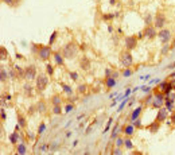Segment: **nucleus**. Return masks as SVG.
Returning a JSON list of instances; mask_svg holds the SVG:
<instances>
[{"mask_svg":"<svg viewBox=\"0 0 175 155\" xmlns=\"http://www.w3.org/2000/svg\"><path fill=\"white\" fill-rule=\"evenodd\" d=\"M62 55L65 59H74L78 54V47L74 42H69L67 45H65L63 49H62Z\"/></svg>","mask_w":175,"mask_h":155,"instance_id":"obj_1","label":"nucleus"},{"mask_svg":"<svg viewBox=\"0 0 175 155\" xmlns=\"http://www.w3.org/2000/svg\"><path fill=\"white\" fill-rule=\"evenodd\" d=\"M119 62H120V65H121L124 69L131 67L132 64H133V57H132L131 51H129V50H124V51H121L120 55H119Z\"/></svg>","mask_w":175,"mask_h":155,"instance_id":"obj_2","label":"nucleus"},{"mask_svg":"<svg viewBox=\"0 0 175 155\" xmlns=\"http://www.w3.org/2000/svg\"><path fill=\"white\" fill-rule=\"evenodd\" d=\"M35 81H36V85H35V86H36V91H39V92H43L44 89L47 88V85H49V78H47V76L43 73L38 74L36 78H35Z\"/></svg>","mask_w":175,"mask_h":155,"instance_id":"obj_3","label":"nucleus"},{"mask_svg":"<svg viewBox=\"0 0 175 155\" xmlns=\"http://www.w3.org/2000/svg\"><path fill=\"white\" fill-rule=\"evenodd\" d=\"M167 23V18H166V15H163L162 12H159V14L155 15V18H154V26L155 28H163L164 26H166Z\"/></svg>","mask_w":175,"mask_h":155,"instance_id":"obj_4","label":"nucleus"},{"mask_svg":"<svg viewBox=\"0 0 175 155\" xmlns=\"http://www.w3.org/2000/svg\"><path fill=\"white\" fill-rule=\"evenodd\" d=\"M51 55V47L50 46H39V50H38V57L39 59L42 61H47Z\"/></svg>","mask_w":175,"mask_h":155,"instance_id":"obj_5","label":"nucleus"},{"mask_svg":"<svg viewBox=\"0 0 175 155\" xmlns=\"http://www.w3.org/2000/svg\"><path fill=\"white\" fill-rule=\"evenodd\" d=\"M164 99H166V94H164L163 92H162V93H155L151 105L154 107V108H160V107L163 105V102H164Z\"/></svg>","mask_w":175,"mask_h":155,"instance_id":"obj_6","label":"nucleus"},{"mask_svg":"<svg viewBox=\"0 0 175 155\" xmlns=\"http://www.w3.org/2000/svg\"><path fill=\"white\" fill-rule=\"evenodd\" d=\"M24 77L28 81L36 78V67H35V65H28L27 67H24Z\"/></svg>","mask_w":175,"mask_h":155,"instance_id":"obj_7","label":"nucleus"},{"mask_svg":"<svg viewBox=\"0 0 175 155\" xmlns=\"http://www.w3.org/2000/svg\"><path fill=\"white\" fill-rule=\"evenodd\" d=\"M124 45H125V49L127 50L132 51V50L137 46V38H136V36H133V35L127 36V38L124 39Z\"/></svg>","mask_w":175,"mask_h":155,"instance_id":"obj_8","label":"nucleus"},{"mask_svg":"<svg viewBox=\"0 0 175 155\" xmlns=\"http://www.w3.org/2000/svg\"><path fill=\"white\" fill-rule=\"evenodd\" d=\"M158 36H159V39L162 41V43L166 45L170 41H171V31L170 30H160V32H158Z\"/></svg>","mask_w":175,"mask_h":155,"instance_id":"obj_9","label":"nucleus"},{"mask_svg":"<svg viewBox=\"0 0 175 155\" xmlns=\"http://www.w3.org/2000/svg\"><path fill=\"white\" fill-rule=\"evenodd\" d=\"M143 36L144 38H148V39H154L156 36V28H155V26H151V24L147 26L143 30Z\"/></svg>","mask_w":175,"mask_h":155,"instance_id":"obj_10","label":"nucleus"},{"mask_svg":"<svg viewBox=\"0 0 175 155\" xmlns=\"http://www.w3.org/2000/svg\"><path fill=\"white\" fill-rule=\"evenodd\" d=\"M168 113H170L168 109L160 107V108H159V111H158V115H156V120L159 121V123H162V121H166V119H168Z\"/></svg>","mask_w":175,"mask_h":155,"instance_id":"obj_11","label":"nucleus"},{"mask_svg":"<svg viewBox=\"0 0 175 155\" xmlns=\"http://www.w3.org/2000/svg\"><path fill=\"white\" fill-rule=\"evenodd\" d=\"M160 89H162V92H163L164 94H168L170 92L174 89V85H171L170 82H162L160 84Z\"/></svg>","mask_w":175,"mask_h":155,"instance_id":"obj_12","label":"nucleus"},{"mask_svg":"<svg viewBox=\"0 0 175 155\" xmlns=\"http://www.w3.org/2000/svg\"><path fill=\"white\" fill-rule=\"evenodd\" d=\"M79 65H81V69L89 70V69H90V59H88L86 57H84V58H81V61H79Z\"/></svg>","mask_w":175,"mask_h":155,"instance_id":"obj_13","label":"nucleus"},{"mask_svg":"<svg viewBox=\"0 0 175 155\" xmlns=\"http://www.w3.org/2000/svg\"><path fill=\"white\" fill-rule=\"evenodd\" d=\"M63 55H62L61 51H57V53H54V61H55L57 65H59V66H62L63 65Z\"/></svg>","mask_w":175,"mask_h":155,"instance_id":"obj_14","label":"nucleus"},{"mask_svg":"<svg viewBox=\"0 0 175 155\" xmlns=\"http://www.w3.org/2000/svg\"><path fill=\"white\" fill-rule=\"evenodd\" d=\"M26 152H27V147H26V143H24V142H22V143H19L16 146V154L24 155Z\"/></svg>","mask_w":175,"mask_h":155,"instance_id":"obj_15","label":"nucleus"},{"mask_svg":"<svg viewBox=\"0 0 175 155\" xmlns=\"http://www.w3.org/2000/svg\"><path fill=\"white\" fill-rule=\"evenodd\" d=\"M124 134L127 135V136H132L133 135V132H135V127H133V124H129V126H127V127H124V128L121 129Z\"/></svg>","mask_w":175,"mask_h":155,"instance_id":"obj_16","label":"nucleus"},{"mask_svg":"<svg viewBox=\"0 0 175 155\" xmlns=\"http://www.w3.org/2000/svg\"><path fill=\"white\" fill-rule=\"evenodd\" d=\"M36 108H38V112L39 113H44L47 109V105H46V102L43 101V100H41V101L36 102Z\"/></svg>","mask_w":175,"mask_h":155,"instance_id":"obj_17","label":"nucleus"},{"mask_svg":"<svg viewBox=\"0 0 175 155\" xmlns=\"http://www.w3.org/2000/svg\"><path fill=\"white\" fill-rule=\"evenodd\" d=\"M114 85H116V78H113V77H106L105 78V86L106 88H113Z\"/></svg>","mask_w":175,"mask_h":155,"instance_id":"obj_18","label":"nucleus"},{"mask_svg":"<svg viewBox=\"0 0 175 155\" xmlns=\"http://www.w3.org/2000/svg\"><path fill=\"white\" fill-rule=\"evenodd\" d=\"M141 111H143V107L140 105V107H137L136 109H135L133 112H132V115H131V121L132 120H136L137 117L140 116V113H141Z\"/></svg>","mask_w":175,"mask_h":155,"instance_id":"obj_19","label":"nucleus"},{"mask_svg":"<svg viewBox=\"0 0 175 155\" xmlns=\"http://www.w3.org/2000/svg\"><path fill=\"white\" fill-rule=\"evenodd\" d=\"M18 124L22 127V128H26L27 127V121H26V117L24 116H22L20 113L18 115Z\"/></svg>","mask_w":175,"mask_h":155,"instance_id":"obj_20","label":"nucleus"},{"mask_svg":"<svg viewBox=\"0 0 175 155\" xmlns=\"http://www.w3.org/2000/svg\"><path fill=\"white\" fill-rule=\"evenodd\" d=\"M23 91H24V93H26L27 97H31L32 96V86L30 84H24L23 85Z\"/></svg>","mask_w":175,"mask_h":155,"instance_id":"obj_21","label":"nucleus"},{"mask_svg":"<svg viewBox=\"0 0 175 155\" xmlns=\"http://www.w3.org/2000/svg\"><path fill=\"white\" fill-rule=\"evenodd\" d=\"M9 142H11L12 144H15V143H18V140H19V135H18V131H15V132H12L11 135H9Z\"/></svg>","mask_w":175,"mask_h":155,"instance_id":"obj_22","label":"nucleus"},{"mask_svg":"<svg viewBox=\"0 0 175 155\" xmlns=\"http://www.w3.org/2000/svg\"><path fill=\"white\" fill-rule=\"evenodd\" d=\"M159 126H160V123H159V121H154V123L151 124V126H148V129L151 132H158V129H159Z\"/></svg>","mask_w":175,"mask_h":155,"instance_id":"obj_23","label":"nucleus"},{"mask_svg":"<svg viewBox=\"0 0 175 155\" xmlns=\"http://www.w3.org/2000/svg\"><path fill=\"white\" fill-rule=\"evenodd\" d=\"M61 86H62V89L65 91V93H66V94H69V96L73 94V89H71V86H69L67 84H61Z\"/></svg>","mask_w":175,"mask_h":155,"instance_id":"obj_24","label":"nucleus"},{"mask_svg":"<svg viewBox=\"0 0 175 155\" xmlns=\"http://www.w3.org/2000/svg\"><path fill=\"white\" fill-rule=\"evenodd\" d=\"M51 102H52V105H61L62 104V99L59 96H52V99H51Z\"/></svg>","mask_w":175,"mask_h":155,"instance_id":"obj_25","label":"nucleus"},{"mask_svg":"<svg viewBox=\"0 0 175 155\" xmlns=\"http://www.w3.org/2000/svg\"><path fill=\"white\" fill-rule=\"evenodd\" d=\"M7 58H8V55H7V50L1 46L0 47V59H1V61H6Z\"/></svg>","mask_w":175,"mask_h":155,"instance_id":"obj_26","label":"nucleus"},{"mask_svg":"<svg viewBox=\"0 0 175 155\" xmlns=\"http://www.w3.org/2000/svg\"><path fill=\"white\" fill-rule=\"evenodd\" d=\"M119 132H120L119 124H116V126H114V128H113V132H112V135H111V140H114V139H116L117 135H119Z\"/></svg>","mask_w":175,"mask_h":155,"instance_id":"obj_27","label":"nucleus"},{"mask_svg":"<svg viewBox=\"0 0 175 155\" xmlns=\"http://www.w3.org/2000/svg\"><path fill=\"white\" fill-rule=\"evenodd\" d=\"M7 78H8V73H7L3 67H1V70H0V80H1V82H4Z\"/></svg>","mask_w":175,"mask_h":155,"instance_id":"obj_28","label":"nucleus"},{"mask_svg":"<svg viewBox=\"0 0 175 155\" xmlns=\"http://www.w3.org/2000/svg\"><path fill=\"white\" fill-rule=\"evenodd\" d=\"M52 113L54 115H61L62 113V107L61 105H54V108H52Z\"/></svg>","mask_w":175,"mask_h":155,"instance_id":"obj_29","label":"nucleus"},{"mask_svg":"<svg viewBox=\"0 0 175 155\" xmlns=\"http://www.w3.org/2000/svg\"><path fill=\"white\" fill-rule=\"evenodd\" d=\"M124 146L127 147L128 150H131V148H133V144H132V142H131V139H124Z\"/></svg>","mask_w":175,"mask_h":155,"instance_id":"obj_30","label":"nucleus"},{"mask_svg":"<svg viewBox=\"0 0 175 155\" xmlns=\"http://www.w3.org/2000/svg\"><path fill=\"white\" fill-rule=\"evenodd\" d=\"M131 74H132V69H131V67H127L125 70H122L121 76H122V77H125V78H127V77H129Z\"/></svg>","mask_w":175,"mask_h":155,"instance_id":"obj_31","label":"nucleus"},{"mask_svg":"<svg viewBox=\"0 0 175 155\" xmlns=\"http://www.w3.org/2000/svg\"><path fill=\"white\" fill-rule=\"evenodd\" d=\"M57 35H58V31H54V32H52V35L50 36V41H49V46H51V45L54 43V41H55Z\"/></svg>","mask_w":175,"mask_h":155,"instance_id":"obj_32","label":"nucleus"},{"mask_svg":"<svg viewBox=\"0 0 175 155\" xmlns=\"http://www.w3.org/2000/svg\"><path fill=\"white\" fill-rule=\"evenodd\" d=\"M46 70H47V73H49V76H52V74H54V69H52V66L50 64L46 65Z\"/></svg>","mask_w":175,"mask_h":155,"instance_id":"obj_33","label":"nucleus"},{"mask_svg":"<svg viewBox=\"0 0 175 155\" xmlns=\"http://www.w3.org/2000/svg\"><path fill=\"white\" fill-rule=\"evenodd\" d=\"M44 129H46V124L41 123V126H39V128H38V135H42L44 132Z\"/></svg>","mask_w":175,"mask_h":155,"instance_id":"obj_34","label":"nucleus"},{"mask_svg":"<svg viewBox=\"0 0 175 155\" xmlns=\"http://www.w3.org/2000/svg\"><path fill=\"white\" fill-rule=\"evenodd\" d=\"M69 76H70V78L73 80V81H77V80H78V73H76V72H70Z\"/></svg>","mask_w":175,"mask_h":155,"instance_id":"obj_35","label":"nucleus"},{"mask_svg":"<svg viewBox=\"0 0 175 155\" xmlns=\"http://www.w3.org/2000/svg\"><path fill=\"white\" fill-rule=\"evenodd\" d=\"M124 146V139L122 137H117L116 139V147H121Z\"/></svg>","mask_w":175,"mask_h":155,"instance_id":"obj_36","label":"nucleus"},{"mask_svg":"<svg viewBox=\"0 0 175 155\" xmlns=\"http://www.w3.org/2000/svg\"><path fill=\"white\" fill-rule=\"evenodd\" d=\"M71 111H74V105L73 104H67V105L65 107V112L69 113V112H71Z\"/></svg>","mask_w":175,"mask_h":155,"instance_id":"obj_37","label":"nucleus"},{"mask_svg":"<svg viewBox=\"0 0 175 155\" xmlns=\"http://www.w3.org/2000/svg\"><path fill=\"white\" fill-rule=\"evenodd\" d=\"M132 124H133V127L136 128V127H140V126H141V121H140V119L137 117L136 120H132Z\"/></svg>","mask_w":175,"mask_h":155,"instance_id":"obj_38","label":"nucleus"},{"mask_svg":"<svg viewBox=\"0 0 175 155\" xmlns=\"http://www.w3.org/2000/svg\"><path fill=\"white\" fill-rule=\"evenodd\" d=\"M3 3H6L7 6H9V7H14L15 6V0H1Z\"/></svg>","mask_w":175,"mask_h":155,"instance_id":"obj_39","label":"nucleus"},{"mask_svg":"<svg viewBox=\"0 0 175 155\" xmlns=\"http://www.w3.org/2000/svg\"><path fill=\"white\" fill-rule=\"evenodd\" d=\"M151 23H152V16H151V15H147V16H146V24H147V26H149Z\"/></svg>","mask_w":175,"mask_h":155,"instance_id":"obj_40","label":"nucleus"},{"mask_svg":"<svg viewBox=\"0 0 175 155\" xmlns=\"http://www.w3.org/2000/svg\"><path fill=\"white\" fill-rule=\"evenodd\" d=\"M78 92L79 93H85V92H86V85H79L78 86Z\"/></svg>","mask_w":175,"mask_h":155,"instance_id":"obj_41","label":"nucleus"},{"mask_svg":"<svg viewBox=\"0 0 175 155\" xmlns=\"http://www.w3.org/2000/svg\"><path fill=\"white\" fill-rule=\"evenodd\" d=\"M127 100H128V97H125V101L120 104V107H119V109H117V112H120V111H122V109H124V107H125V104H127Z\"/></svg>","mask_w":175,"mask_h":155,"instance_id":"obj_42","label":"nucleus"},{"mask_svg":"<svg viewBox=\"0 0 175 155\" xmlns=\"http://www.w3.org/2000/svg\"><path fill=\"white\" fill-rule=\"evenodd\" d=\"M112 121H113V119H109L108 124H106V127H105V129H104V134H106V132H108V131H109V127H111Z\"/></svg>","mask_w":175,"mask_h":155,"instance_id":"obj_43","label":"nucleus"},{"mask_svg":"<svg viewBox=\"0 0 175 155\" xmlns=\"http://www.w3.org/2000/svg\"><path fill=\"white\" fill-rule=\"evenodd\" d=\"M112 154H114V155H119V154H122V151H121V148L120 147H116V148L112 151Z\"/></svg>","mask_w":175,"mask_h":155,"instance_id":"obj_44","label":"nucleus"},{"mask_svg":"<svg viewBox=\"0 0 175 155\" xmlns=\"http://www.w3.org/2000/svg\"><path fill=\"white\" fill-rule=\"evenodd\" d=\"M141 91H143L144 93H149V92H151V86H148V85H147V86H143Z\"/></svg>","mask_w":175,"mask_h":155,"instance_id":"obj_45","label":"nucleus"},{"mask_svg":"<svg viewBox=\"0 0 175 155\" xmlns=\"http://www.w3.org/2000/svg\"><path fill=\"white\" fill-rule=\"evenodd\" d=\"M168 49H170V46H168V45H164V46H163V49H162V54H166L167 53V51H168Z\"/></svg>","mask_w":175,"mask_h":155,"instance_id":"obj_46","label":"nucleus"},{"mask_svg":"<svg viewBox=\"0 0 175 155\" xmlns=\"http://www.w3.org/2000/svg\"><path fill=\"white\" fill-rule=\"evenodd\" d=\"M0 113H1V120H6L7 119V115H6V112H4V108L0 109Z\"/></svg>","mask_w":175,"mask_h":155,"instance_id":"obj_47","label":"nucleus"},{"mask_svg":"<svg viewBox=\"0 0 175 155\" xmlns=\"http://www.w3.org/2000/svg\"><path fill=\"white\" fill-rule=\"evenodd\" d=\"M9 77H11V78H16V77H18V74H16V72H14V70H11V72H9Z\"/></svg>","mask_w":175,"mask_h":155,"instance_id":"obj_48","label":"nucleus"},{"mask_svg":"<svg viewBox=\"0 0 175 155\" xmlns=\"http://www.w3.org/2000/svg\"><path fill=\"white\" fill-rule=\"evenodd\" d=\"M113 16H114V15H112V14H109V15H104V20H108V19H113Z\"/></svg>","mask_w":175,"mask_h":155,"instance_id":"obj_49","label":"nucleus"},{"mask_svg":"<svg viewBox=\"0 0 175 155\" xmlns=\"http://www.w3.org/2000/svg\"><path fill=\"white\" fill-rule=\"evenodd\" d=\"M119 76H120L119 72H112V74H111V77H113V78H117Z\"/></svg>","mask_w":175,"mask_h":155,"instance_id":"obj_50","label":"nucleus"},{"mask_svg":"<svg viewBox=\"0 0 175 155\" xmlns=\"http://www.w3.org/2000/svg\"><path fill=\"white\" fill-rule=\"evenodd\" d=\"M112 72H113V70H111V69H106V70H105V76H106V77H111Z\"/></svg>","mask_w":175,"mask_h":155,"instance_id":"obj_51","label":"nucleus"},{"mask_svg":"<svg viewBox=\"0 0 175 155\" xmlns=\"http://www.w3.org/2000/svg\"><path fill=\"white\" fill-rule=\"evenodd\" d=\"M171 120H172V123H175V112H172V115H171Z\"/></svg>","mask_w":175,"mask_h":155,"instance_id":"obj_52","label":"nucleus"},{"mask_svg":"<svg viewBox=\"0 0 175 155\" xmlns=\"http://www.w3.org/2000/svg\"><path fill=\"white\" fill-rule=\"evenodd\" d=\"M108 31H109V32H113V27H112V26H108Z\"/></svg>","mask_w":175,"mask_h":155,"instance_id":"obj_53","label":"nucleus"},{"mask_svg":"<svg viewBox=\"0 0 175 155\" xmlns=\"http://www.w3.org/2000/svg\"><path fill=\"white\" fill-rule=\"evenodd\" d=\"M109 3H111V4H112V6H113V4H114V3H116V1H114V0H109Z\"/></svg>","mask_w":175,"mask_h":155,"instance_id":"obj_54","label":"nucleus"},{"mask_svg":"<svg viewBox=\"0 0 175 155\" xmlns=\"http://www.w3.org/2000/svg\"><path fill=\"white\" fill-rule=\"evenodd\" d=\"M171 78H174V80H175V73H172V74H171Z\"/></svg>","mask_w":175,"mask_h":155,"instance_id":"obj_55","label":"nucleus"}]
</instances>
